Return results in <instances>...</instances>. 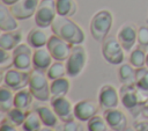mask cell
I'll return each instance as SVG.
<instances>
[{"label": "cell", "mask_w": 148, "mask_h": 131, "mask_svg": "<svg viewBox=\"0 0 148 131\" xmlns=\"http://www.w3.org/2000/svg\"><path fill=\"white\" fill-rule=\"evenodd\" d=\"M51 30L56 36L62 38L71 45L81 44L86 38L82 29L67 16L57 15L51 24Z\"/></svg>", "instance_id": "6da1fadb"}, {"label": "cell", "mask_w": 148, "mask_h": 131, "mask_svg": "<svg viewBox=\"0 0 148 131\" xmlns=\"http://www.w3.org/2000/svg\"><path fill=\"white\" fill-rule=\"evenodd\" d=\"M112 22H113V17L109 10L102 9L95 13L89 24L90 34L94 37V39L102 43L108 37V34L112 27Z\"/></svg>", "instance_id": "7a4b0ae2"}, {"label": "cell", "mask_w": 148, "mask_h": 131, "mask_svg": "<svg viewBox=\"0 0 148 131\" xmlns=\"http://www.w3.org/2000/svg\"><path fill=\"white\" fill-rule=\"evenodd\" d=\"M47 74L44 71L34 68L30 71V79H29V89L32 93L34 97L40 102L49 101L51 99V90L49 83Z\"/></svg>", "instance_id": "3957f363"}, {"label": "cell", "mask_w": 148, "mask_h": 131, "mask_svg": "<svg viewBox=\"0 0 148 131\" xmlns=\"http://www.w3.org/2000/svg\"><path fill=\"white\" fill-rule=\"evenodd\" d=\"M120 102L125 109H127L134 117L140 115L143 101L141 100V93L135 85H123L119 89Z\"/></svg>", "instance_id": "277c9868"}, {"label": "cell", "mask_w": 148, "mask_h": 131, "mask_svg": "<svg viewBox=\"0 0 148 131\" xmlns=\"http://www.w3.org/2000/svg\"><path fill=\"white\" fill-rule=\"evenodd\" d=\"M87 63V52L83 46L80 44L72 45L71 54L66 60V70L67 75L69 77H77L82 70L84 68Z\"/></svg>", "instance_id": "5b68a950"}, {"label": "cell", "mask_w": 148, "mask_h": 131, "mask_svg": "<svg viewBox=\"0 0 148 131\" xmlns=\"http://www.w3.org/2000/svg\"><path fill=\"white\" fill-rule=\"evenodd\" d=\"M124 51L125 50L123 49L118 38L113 36H108L102 42V54L104 59L112 65H119L123 63Z\"/></svg>", "instance_id": "8992f818"}, {"label": "cell", "mask_w": 148, "mask_h": 131, "mask_svg": "<svg viewBox=\"0 0 148 131\" xmlns=\"http://www.w3.org/2000/svg\"><path fill=\"white\" fill-rule=\"evenodd\" d=\"M57 15L56 0H40L35 13V23L39 28L51 27Z\"/></svg>", "instance_id": "52a82bcc"}, {"label": "cell", "mask_w": 148, "mask_h": 131, "mask_svg": "<svg viewBox=\"0 0 148 131\" xmlns=\"http://www.w3.org/2000/svg\"><path fill=\"white\" fill-rule=\"evenodd\" d=\"M30 79V72L27 71H20L17 68H9L2 75L3 85L10 88L12 90H20L23 89L25 86L29 85Z\"/></svg>", "instance_id": "ba28073f"}, {"label": "cell", "mask_w": 148, "mask_h": 131, "mask_svg": "<svg viewBox=\"0 0 148 131\" xmlns=\"http://www.w3.org/2000/svg\"><path fill=\"white\" fill-rule=\"evenodd\" d=\"M32 54L31 46L27 44H18L13 50V61L14 67L20 71H27L29 72L32 66Z\"/></svg>", "instance_id": "9c48e42d"}, {"label": "cell", "mask_w": 148, "mask_h": 131, "mask_svg": "<svg viewBox=\"0 0 148 131\" xmlns=\"http://www.w3.org/2000/svg\"><path fill=\"white\" fill-rule=\"evenodd\" d=\"M46 48L50 51L52 58L54 60H59V61L67 60V58L71 54V50H72V45L69 43H67L66 41H64L62 38L58 37V36H56L54 34L52 36H50Z\"/></svg>", "instance_id": "30bf717a"}, {"label": "cell", "mask_w": 148, "mask_h": 131, "mask_svg": "<svg viewBox=\"0 0 148 131\" xmlns=\"http://www.w3.org/2000/svg\"><path fill=\"white\" fill-rule=\"evenodd\" d=\"M50 104L61 122H67L75 118L74 107L66 96H51Z\"/></svg>", "instance_id": "8fae6325"}, {"label": "cell", "mask_w": 148, "mask_h": 131, "mask_svg": "<svg viewBox=\"0 0 148 131\" xmlns=\"http://www.w3.org/2000/svg\"><path fill=\"white\" fill-rule=\"evenodd\" d=\"M119 99V92L112 85H104L101 87L98 93V105L103 110L117 108Z\"/></svg>", "instance_id": "7c38bea8"}, {"label": "cell", "mask_w": 148, "mask_h": 131, "mask_svg": "<svg viewBox=\"0 0 148 131\" xmlns=\"http://www.w3.org/2000/svg\"><path fill=\"white\" fill-rule=\"evenodd\" d=\"M38 3V0H20L16 3L9 6V9L17 20H27L31 16H35Z\"/></svg>", "instance_id": "4fadbf2b"}, {"label": "cell", "mask_w": 148, "mask_h": 131, "mask_svg": "<svg viewBox=\"0 0 148 131\" xmlns=\"http://www.w3.org/2000/svg\"><path fill=\"white\" fill-rule=\"evenodd\" d=\"M117 38L125 51H130L138 41V29L134 23H125L117 32Z\"/></svg>", "instance_id": "5bb4252c"}, {"label": "cell", "mask_w": 148, "mask_h": 131, "mask_svg": "<svg viewBox=\"0 0 148 131\" xmlns=\"http://www.w3.org/2000/svg\"><path fill=\"white\" fill-rule=\"evenodd\" d=\"M98 107L91 100H81L74 104V117L81 122H88L91 117L97 115Z\"/></svg>", "instance_id": "9a60e30c"}, {"label": "cell", "mask_w": 148, "mask_h": 131, "mask_svg": "<svg viewBox=\"0 0 148 131\" xmlns=\"http://www.w3.org/2000/svg\"><path fill=\"white\" fill-rule=\"evenodd\" d=\"M103 117L105 118L109 128L112 131H124L127 128V117H126V115L117 108L104 110Z\"/></svg>", "instance_id": "2e32d148"}, {"label": "cell", "mask_w": 148, "mask_h": 131, "mask_svg": "<svg viewBox=\"0 0 148 131\" xmlns=\"http://www.w3.org/2000/svg\"><path fill=\"white\" fill-rule=\"evenodd\" d=\"M52 56L50 53V51L47 50V48H38L35 49L34 54H32V66L36 70H40V71H47L49 67L52 64Z\"/></svg>", "instance_id": "e0dca14e"}, {"label": "cell", "mask_w": 148, "mask_h": 131, "mask_svg": "<svg viewBox=\"0 0 148 131\" xmlns=\"http://www.w3.org/2000/svg\"><path fill=\"white\" fill-rule=\"evenodd\" d=\"M22 41V31L13 30V31H2L0 35V49L5 50H14Z\"/></svg>", "instance_id": "ac0fdd59"}, {"label": "cell", "mask_w": 148, "mask_h": 131, "mask_svg": "<svg viewBox=\"0 0 148 131\" xmlns=\"http://www.w3.org/2000/svg\"><path fill=\"white\" fill-rule=\"evenodd\" d=\"M17 19L12 14L10 9L5 5H0V30L1 31H13L16 30L18 24H17Z\"/></svg>", "instance_id": "d6986e66"}, {"label": "cell", "mask_w": 148, "mask_h": 131, "mask_svg": "<svg viewBox=\"0 0 148 131\" xmlns=\"http://www.w3.org/2000/svg\"><path fill=\"white\" fill-rule=\"evenodd\" d=\"M49 34L46 30H44V28H34L29 31L28 36H27V43L31 46V48H35V49H38V48H43L49 42Z\"/></svg>", "instance_id": "ffe728a7"}, {"label": "cell", "mask_w": 148, "mask_h": 131, "mask_svg": "<svg viewBox=\"0 0 148 131\" xmlns=\"http://www.w3.org/2000/svg\"><path fill=\"white\" fill-rule=\"evenodd\" d=\"M35 110L39 115L43 125L51 126V128H54V126L58 125L59 118H58V116H57V114L54 112L53 109H51L46 105H36Z\"/></svg>", "instance_id": "44dd1931"}, {"label": "cell", "mask_w": 148, "mask_h": 131, "mask_svg": "<svg viewBox=\"0 0 148 131\" xmlns=\"http://www.w3.org/2000/svg\"><path fill=\"white\" fill-rule=\"evenodd\" d=\"M118 78L123 85H135L136 68L131 64H121L118 70Z\"/></svg>", "instance_id": "7402d4cb"}, {"label": "cell", "mask_w": 148, "mask_h": 131, "mask_svg": "<svg viewBox=\"0 0 148 131\" xmlns=\"http://www.w3.org/2000/svg\"><path fill=\"white\" fill-rule=\"evenodd\" d=\"M34 95L30 92V89H20L15 93L14 95V107L27 110L29 109V107L31 105L32 101H34Z\"/></svg>", "instance_id": "603a6c76"}, {"label": "cell", "mask_w": 148, "mask_h": 131, "mask_svg": "<svg viewBox=\"0 0 148 131\" xmlns=\"http://www.w3.org/2000/svg\"><path fill=\"white\" fill-rule=\"evenodd\" d=\"M69 80L67 78H59L56 80H52L50 83V90L51 96H66L69 92Z\"/></svg>", "instance_id": "cb8c5ba5"}, {"label": "cell", "mask_w": 148, "mask_h": 131, "mask_svg": "<svg viewBox=\"0 0 148 131\" xmlns=\"http://www.w3.org/2000/svg\"><path fill=\"white\" fill-rule=\"evenodd\" d=\"M14 90L8 88L7 86H1L0 88V110L1 112H7L12 108H14Z\"/></svg>", "instance_id": "d4e9b609"}, {"label": "cell", "mask_w": 148, "mask_h": 131, "mask_svg": "<svg viewBox=\"0 0 148 131\" xmlns=\"http://www.w3.org/2000/svg\"><path fill=\"white\" fill-rule=\"evenodd\" d=\"M57 14L61 16H73L77 10V5L74 0H56Z\"/></svg>", "instance_id": "484cf974"}, {"label": "cell", "mask_w": 148, "mask_h": 131, "mask_svg": "<svg viewBox=\"0 0 148 131\" xmlns=\"http://www.w3.org/2000/svg\"><path fill=\"white\" fill-rule=\"evenodd\" d=\"M42 124V119L36 110H30L27 112V117L22 124V129L23 131H39Z\"/></svg>", "instance_id": "4316f807"}, {"label": "cell", "mask_w": 148, "mask_h": 131, "mask_svg": "<svg viewBox=\"0 0 148 131\" xmlns=\"http://www.w3.org/2000/svg\"><path fill=\"white\" fill-rule=\"evenodd\" d=\"M135 87L141 94L148 96V67L143 66V67L136 68Z\"/></svg>", "instance_id": "83f0119b"}, {"label": "cell", "mask_w": 148, "mask_h": 131, "mask_svg": "<svg viewBox=\"0 0 148 131\" xmlns=\"http://www.w3.org/2000/svg\"><path fill=\"white\" fill-rule=\"evenodd\" d=\"M47 78L52 81L59 78H64L65 74H67V70H66V64H64L62 61L56 60L54 63L51 64V66L49 67V70L46 71Z\"/></svg>", "instance_id": "f1b7e54d"}, {"label": "cell", "mask_w": 148, "mask_h": 131, "mask_svg": "<svg viewBox=\"0 0 148 131\" xmlns=\"http://www.w3.org/2000/svg\"><path fill=\"white\" fill-rule=\"evenodd\" d=\"M27 110H23V109H20V108H12L9 111L6 112V118L7 121H9L12 124L16 125V126H20L23 124L25 117H27Z\"/></svg>", "instance_id": "f546056e"}, {"label": "cell", "mask_w": 148, "mask_h": 131, "mask_svg": "<svg viewBox=\"0 0 148 131\" xmlns=\"http://www.w3.org/2000/svg\"><path fill=\"white\" fill-rule=\"evenodd\" d=\"M146 57H147V54L145 53L142 48H135L134 50H132L128 60L133 67L140 68L146 65Z\"/></svg>", "instance_id": "4dcf8cb0"}, {"label": "cell", "mask_w": 148, "mask_h": 131, "mask_svg": "<svg viewBox=\"0 0 148 131\" xmlns=\"http://www.w3.org/2000/svg\"><path fill=\"white\" fill-rule=\"evenodd\" d=\"M87 129L88 131H108L109 125L104 117L95 115L87 122Z\"/></svg>", "instance_id": "1f68e13d"}, {"label": "cell", "mask_w": 148, "mask_h": 131, "mask_svg": "<svg viewBox=\"0 0 148 131\" xmlns=\"http://www.w3.org/2000/svg\"><path fill=\"white\" fill-rule=\"evenodd\" d=\"M10 66H14L13 53H9L8 50L0 49V68H1V71L9 70Z\"/></svg>", "instance_id": "d6a6232c"}, {"label": "cell", "mask_w": 148, "mask_h": 131, "mask_svg": "<svg viewBox=\"0 0 148 131\" xmlns=\"http://www.w3.org/2000/svg\"><path fill=\"white\" fill-rule=\"evenodd\" d=\"M138 44L142 49L148 48V27L141 26L138 29Z\"/></svg>", "instance_id": "836d02e7"}, {"label": "cell", "mask_w": 148, "mask_h": 131, "mask_svg": "<svg viewBox=\"0 0 148 131\" xmlns=\"http://www.w3.org/2000/svg\"><path fill=\"white\" fill-rule=\"evenodd\" d=\"M61 131H83V125L81 124V121L79 119H71L67 122H64L61 125Z\"/></svg>", "instance_id": "e575fe53"}, {"label": "cell", "mask_w": 148, "mask_h": 131, "mask_svg": "<svg viewBox=\"0 0 148 131\" xmlns=\"http://www.w3.org/2000/svg\"><path fill=\"white\" fill-rule=\"evenodd\" d=\"M17 126L12 124L9 121H7V118H3L1 121V126H0V131H17L16 129Z\"/></svg>", "instance_id": "d590c367"}, {"label": "cell", "mask_w": 148, "mask_h": 131, "mask_svg": "<svg viewBox=\"0 0 148 131\" xmlns=\"http://www.w3.org/2000/svg\"><path fill=\"white\" fill-rule=\"evenodd\" d=\"M133 128L135 129V131H148V121H135L133 123Z\"/></svg>", "instance_id": "8d00e7d4"}, {"label": "cell", "mask_w": 148, "mask_h": 131, "mask_svg": "<svg viewBox=\"0 0 148 131\" xmlns=\"http://www.w3.org/2000/svg\"><path fill=\"white\" fill-rule=\"evenodd\" d=\"M140 115L143 117V118H146V119H148V97L143 101V103H142V107H141V112H140Z\"/></svg>", "instance_id": "74e56055"}, {"label": "cell", "mask_w": 148, "mask_h": 131, "mask_svg": "<svg viewBox=\"0 0 148 131\" xmlns=\"http://www.w3.org/2000/svg\"><path fill=\"white\" fill-rule=\"evenodd\" d=\"M17 1H20V0H1V2L5 3L6 6H12V5L16 3Z\"/></svg>", "instance_id": "f35d334b"}, {"label": "cell", "mask_w": 148, "mask_h": 131, "mask_svg": "<svg viewBox=\"0 0 148 131\" xmlns=\"http://www.w3.org/2000/svg\"><path fill=\"white\" fill-rule=\"evenodd\" d=\"M39 131H54V130H53V128H51V126L44 125V126H42V128L39 129Z\"/></svg>", "instance_id": "ab89813d"}, {"label": "cell", "mask_w": 148, "mask_h": 131, "mask_svg": "<svg viewBox=\"0 0 148 131\" xmlns=\"http://www.w3.org/2000/svg\"><path fill=\"white\" fill-rule=\"evenodd\" d=\"M124 131H135V129H134V128H128V126H127Z\"/></svg>", "instance_id": "60d3db41"}, {"label": "cell", "mask_w": 148, "mask_h": 131, "mask_svg": "<svg viewBox=\"0 0 148 131\" xmlns=\"http://www.w3.org/2000/svg\"><path fill=\"white\" fill-rule=\"evenodd\" d=\"M146 65H147V67H148V53H147V57H146Z\"/></svg>", "instance_id": "b9f144b4"}]
</instances>
